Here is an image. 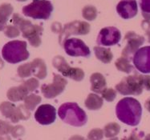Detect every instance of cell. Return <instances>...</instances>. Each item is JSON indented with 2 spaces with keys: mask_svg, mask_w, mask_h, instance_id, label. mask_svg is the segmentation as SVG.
<instances>
[{
  "mask_svg": "<svg viewBox=\"0 0 150 140\" xmlns=\"http://www.w3.org/2000/svg\"><path fill=\"white\" fill-rule=\"evenodd\" d=\"M23 83L28 88V91H35L39 87V85H40V82L38 81V79H36L35 78H31V79H28L27 81H25Z\"/></svg>",
  "mask_w": 150,
  "mask_h": 140,
  "instance_id": "obj_31",
  "label": "cell"
},
{
  "mask_svg": "<svg viewBox=\"0 0 150 140\" xmlns=\"http://www.w3.org/2000/svg\"><path fill=\"white\" fill-rule=\"evenodd\" d=\"M18 2H26V1H28V0H17Z\"/></svg>",
  "mask_w": 150,
  "mask_h": 140,
  "instance_id": "obj_44",
  "label": "cell"
},
{
  "mask_svg": "<svg viewBox=\"0 0 150 140\" xmlns=\"http://www.w3.org/2000/svg\"><path fill=\"white\" fill-rule=\"evenodd\" d=\"M118 119L129 126H137L142 115V107L139 101L133 98L126 97L119 101L116 107Z\"/></svg>",
  "mask_w": 150,
  "mask_h": 140,
  "instance_id": "obj_1",
  "label": "cell"
},
{
  "mask_svg": "<svg viewBox=\"0 0 150 140\" xmlns=\"http://www.w3.org/2000/svg\"><path fill=\"white\" fill-rule=\"evenodd\" d=\"M0 111L5 118L11 120L12 122H18L17 117V107L12 103L10 102H3L0 104Z\"/></svg>",
  "mask_w": 150,
  "mask_h": 140,
  "instance_id": "obj_18",
  "label": "cell"
},
{
  "mask_svg": "<svg viewBox=\"0 0 150 140\" xmlns=\"http://www.w3.org/2000/svg\"><path fill=\"white\" fill-rule=\"evenodd\" d=\"M120 131V127L118 123L111 122V123H108L104 127V134L105 137L114 138L119 134Z\"/></svg>",
  "mask_w": 150,
  "mask_h": 140,
  "instance_id": "obj_24",
  "label": "cell"
},
{
  "mask_svg": "<svg viewBox=\"0 0 150 140\" xmlns=\"http://www.w3.org/2000/svg\"><path fill=\"white\" fill-rule=\"evenodd\" d=\"M52 64L55 68L63 75L64 77L70 78L75 81L80 82L84 78V72L78 67H71L64 57L60 55L55 56L52 60Z\"/></svg>",
  "mask_w": 150,
  "mask_h": 140,
  "instance_id": "obj_8",
  "label": "cell"
},
{
  "mask_svg": "<svg viewBox=\"0 0 150 140\" xmlns=\"http://www.w3.org/2000/svg\"><path fill=\"white\" fill-rule=\"evenodd\" d=\"M18 76L23 79L34 76L40 79H43L47 76V66L45 62L41 58H35L33 61L28 63L23 64L18 67Z\"/></svg>",
  "mask_w": 150,
  "mask_h": 140,
  "instance_id": "obj_7",
  "label": "cell"
},
{
  "mask_svg": "<svg viewBox=\"0 0 150 140\" xmlns=\"http://www.w3.org/2000/svg\"><path fill=\"white\" fill-rule=\"evenodd\" d=\"M31 110H28L25 105H19L17 107V117L19 120H27L31 116Z\"/></svg>",
  "mask_w": 150,
  "mask_h": 140,
  "instance_id": "obj_27",
  "label": "cell"
},
{
  "mask_svg": "<svg viewBox=\"0 0 150 140\" xmlns=\"http://www.w3.org/2000/svg\"><path fill=\"white\" fill-rule=\"evenodd\" d=\"M37 122L42 125H50L56 119V110L50 104H43L38 107L35 113Z\"/></svg>",
  "mask_w": 150,
  "mask_h": 140,
  "instance_id": "obj_15",
  "label": "cell"
},
{
  "mask_svg": "<svg viewBox=\"0 0 150 140\" xmlns=\"http://www.w3.org/2000/svg\"><path fill=\"white\" fill-rule=\"evenodd\" d=\"M104 138V131L100 128H95L88 134V140H102Z\"/></svg>",
  "mask_w": 150,
  "mask_h": 140,
  "instance_id": "obj_29",
  "label": "cell"
},
{
  "mask_svg": "<svg viewBox=\"0 0 150 140\" xmlns=\"http://www.w3.org/2000/svg\"><path fill=\"white\" fill-rule=\"evenodd\" d=\"M101 94L104 99L108 102H112L117 97V91L112 88H105Z\"/></svg>",
  "mask_w": 150,
  "mask_h": 140,
  "instance_id": "obj_30",
  "label": "cell"
},
{
  "mask_svg": "<svg viewBox=\"0 0 150 140\" xmlns=\"http://www.w3.org/2000/svg\"><path fill=\"white\" fill-rule=\"evenodd\" d=\"M42 100V98L40 96L35 94H31L28 95L26 98L24 99V105L28 110H33L38 104Z\"/></svg>",
  "mask_w": 150,
  "mask_h": 140,
  "instance_id": "obj_25",
  "label": "cell"
},
{
  "mask_svg": "<svg viewBox=\"0 0 150 140\" xmlns=\"http://www.w3.org/2000/svg\"><path fill=\"white\" fill-rule=\"evenodd\" d=\"M140 5L143 13L150 14V0H141Z\"/></svg>",
  "mask_w": 150,
  "mask_h": 140,
  "instance_id": "obj_34",
  "label": "cell"
},
{
  "mask_svg": "<svg viewBox=\"0 0 150 140\" xmlns=\"http://www.w3.org/2000/svg\"><path fill=\"white\" fill-rule=\"evenodd\" d=\"M69 140H87L86 139H84L82 136H80V135H73L72 137H71L69 139Z\"/></svg>",
  "mask_w": 150,
  "mask_h": 140,
  "instance_id": "obj_38",
  "label": "cell"
},
{
  "mask_svg": "<svg viewBox=\"0 0 150 140\" xmlns=\"http://www.w3.org/2000/svg\"><path fill=\"white\" fill-rule=\"evenodd\" d=\"M11 135L14 138H18L23 135L25 133V130L23 126H16L15 127H13L12 131H11Z\"/></svg>",
  "mask_w": 150,
  "mask_h": 140,
  "instance_id": "obj_33",
  "label": "cell"
},
{
  "mask_svg": "<svg viewBox=\"0 0 150 140\" xmlns=\"http://www.w3.org/2000/svg\"><path fill=\"white\" fill-rule=\"evenodd\" d=\"M142 79H143L144 87H145L148 91H150V75H143Z\"/></svg>",
  "mask_w": 150,
  "mask_h": 140,
  "instance_id": "obj_36",
  "label": "cell"
},
{
  "mask_svg": "<svg viewBox=\"0 0 150 140\" xmlns=\"http://www.w3.org/2000/svg\"><path fill=\"white\" fill-rule=\"evenodd\" d=\"M2 56L5 61L12 64L27 60L29 58L27 43L19 40L6 43L2 49Z\"/></svg>",
  "mask_w": 150,
  "mask_h": 140,
  "instance_id": "obj_4",
  "label": "cell"
},
{
  "mask_svg": "<svg viewBox=\"0 0 150 140\" xmlns=\"http://www.w3.org/2000/svg\"><path fill=\"white\" fill-rule=\"evenodd\" d=\"M58 115L65 123L76 127H83L88 120L85 111L76 103L62 104L59 108Z\"/></svg>",
  "mask_w": 150,
  "mask_h": 140,
  "instance_id": "obj_3",
  "label": "cell"
},
{
  "mask_svg": "<svg viewBox=\"0 0 150 140\" xmlns=\"http://www.w3.org/2000/svg\"><path fill=\"white\" fill-rule=\"evenodd\" d=\"M142 76L133 75L124 78L116 85V90L123 95H140L144 89Z\"/></svg>",
  "mask_w": 150,
  "mask_h": 140,
  "instance_id": "obj_6",
  "label": "cell"
},
{
  "mask_svg": "<svg viewBox=\"0 0 150 140\" xmlns=\"http://www.w3.org/2000/svg\"><path fill=\"white\" fill-rule=\"evenodd\" d=\"M28 88L23 85V83L18 87H13L8 90L6 96L11 102H18L24 100L28 94Z\"/></svg>",
  "mask_w": 150,
  "mask_h": 140,
  "instance_id": "obj_17",
  "label": "cell"
},
{
  "mask_svg": "<svg viewBox=\"0 0 150 140\" xmlns=\"http://www.w3.org/2000/svg\"><path fill=\"white\" fill-rule=\"evenodd\" d=\"M121 39L120 31L117 27H108L103 28L97 37V43L103 46H113L119 43Z\"/></svg>",
  "mask_w": 150,
  "mask_h": 140,
  "instance_id": "obj_13",
  "label": "cell"
},
{
  "mask_svg": "<svg viewBox=\"0 0 150 140\" xmlns=\"http://www.w3.org/2000/svg\"><path fill=\"white\" fill-rule=\"evenodd\" d=\"M67 80L61 75L54 74V80L51 84H43L41 91L47 98H54L64 91L67 86Z\"/></svg>",
  "mask_w": 150,
  "mask_h": 140,
  "instance_id": "obj_12",
  "label": "cell"
},
{
  "mask_svg": "<svg viewBox=\"0 0 150 140\" xmlns=\"http://www.w3.org/2000/svg\"><path fill=\"white\" fill-rule=\"evenodd\" d=\"M144 106H145V108L147 109V110L149 112H150V98L147 99L146 102H145V104H144Z\"/></svg>",
  "mask_w": 150,
  "mask_h": 140,
  "instance_id": "obj_39",
  "label": "cell"
},
{
  "mask_svg": "<svg viewBox=\"0 0 150 140\" xmlns=\"http://www.w3.org/2000/svg\"><path fill=\"white\" fill-rule=\"evenodd\" d=\"M52 11L53 6L47 0H33L23 8V15L34 19H48Z\"/></svg>",
  "mask_w": 150,
  "mask_h": 140,
  "instance_id": "obj_5",
  "label": "cell"
},
{
  "mask_svg": "<svg viewBox=\"0 0 150 140\" xmlns=\"http://www.w3.org/2000/svg\"><path fill=\"white\" fill-rule=\"evenodd\" d=\"M115 65L120 71H122L125 73L129 74L132 72L133 70V67L130 63V60L124 56H121L120 58H118L115 63Z\"/></svg>",
  "mask_w": 150,
  "mask_h": 140,
  "instance_id": "obj_23",
  "label": "cell"
},
{
  "mask_svg": "<svg viewBox=\"0 0 150 140\" xmlns=\"http://www.w3.org/2000/svg\"><path fill=\"white\" fill-rule=\"evenodd\" d=\"M119 15L125 19H129L137 15V3L136 0H121L117 6Z\"/></svg>",
  "mask_w": 150,
  "mask_h": 140,
  "instance_id": "obj_16",
  "label": "cell"
},
{
  "mask_svg": "<svg viewBox=\"0 0 150 140\" xmlns=\"http://www.w3.org/2000/svg\"><path fill=\"white\" fill-rule=\"evenodd\" d=\"M108 140H119L117 138H112V139H110Z\"/></svg>",
  "mask_w": 150,
  "mask_h": 140,
  "instance_id": "obj_43",
  "label": "cell"
},
{
  "mask_svg": "<svg viewBox=\"0 0 150 140\" xmlns=\"http://www.w3.org/2000/svg\"><path fill=\"white\" fill-rule=\"evenodd\" d=\"M14 25L19 29L23 36L28 40L32 46L38 47L41 44V35L43 29L40 25H34L31 21L25 19L18 14H14L12 16Z\"/></svg>",
  "mask_w": 150,
  "mask_h": 140,
  "instance_id": "obj_2",
  "label": "cell"
},
{
  "mask_svg": "<svg viewBox=\"0 0 150 140\" xmlns=\"http://www.w3.org/2000/svg\"><path fill=\"white\" fill-rule=\"evenodd\" d=\"M144 140H150V134H147V135L145 136V138H144Z\"/></svg>",
  "mask_w": 150,
  "mask_h": 140,
  "instance_id": "obj_42",
  "label": "cell"
},
{
  "mask_svg": "<svg viewBox=\"0 0 150 140\" xmlns=\"http://www.w3.org/2000/svg\"><path fill=\"white\" fill-rule=\"evenodd\" d=\"M125 39L127 41L126 46L122 51V56L131 60L133 58L135 53L137 51L140 46L144 43V38L133 32L129 31L125 34Z\"/></svg>",
  "mask_w": 150,
  "mask_h": 140,
  "instance_id": "obj_11",
  "label": "cell"
},
{
  "mask_svg": "<svg viewBox=\"0 0 150 140\" xmlns=\"http://www.w3.org/2000/svg\"><path fill=\"white\" fill-rule=\"evenodd\" d=\"M13 127L9 122L0 120V135H7L11 132Z\"/></svg>",
  "mask_w": 150,
  "mask_h": 140,
  "instance_id": "obj_32",
  "label": "cell"
},
{
  "mask_svg": "<svg viewBox=\"0 0 150 140\" xmlns=\"http://www.w3.org/2000/svg\"><path fill=\"white\" fill-rule=\"evenodd\" d=\"M63 44L66 53L70 56L89 57L91 55V51L88 46L80 39H76V38L67 39V40H65Z\"/></svg>",
  "mask_w": 150,
  "mask_h": 140,
  "instance_id": "obj_9",
  "label": "cell"
},
{
  "mask_svg": "<svg viewBox=\"0 0 150 140\" xmlns=\"http://www.w3.org/2000/svg\"><path fill=\"white\" fill-rule=\"evenodd\" d=\"M0 140H11L9 136H6V135H0Z\"/></svg>",
  "mask_w": 150,
  "mask_h": 140,
  "instance_id": "obj_40",
  "label": "cell"
},
{
  "mask_svg": "<svg viewBox=\"0 0 150 140\" xmlns=\"http://www.w3.org/2000/svg\"><path fill=\"white\" fill-rule=\"evenodd\" d=\"M142 27H143L144 30H145V33H146V35L148 36L149 42L150 43V22L147 21V20H144V21L142 23Z\"/></svg>",
  "mask_w": 150,
  "mask_h": 140,
  "instance_id": "obj_35",
  "label": "cell"
},
{
  "mask_svg": "<svg viewBox=\"0 0 150 140\" xmlns=\"http://www.w3.org/2000/svg\"><path fill=\"white\" fill-rule=\"evenodd\" d=\"M91 82V89L92 91H94L96 94H101L104 89L106 88V79L104 76L100 73L92 74L90 78Z\"/></svg>",
  "mask_w": 150,
  "mask_h": 140,
  "instance_id": "obj_19",
  "label": "cell"
},
{
  "mask_svg": "<svg viewBox=\"0 0 150 140\" xmlns=\"http://www.w3.org/2000/svg\"><path fill=\"white\" fill-rule=\"evenodd\" d=\"M90 25L88 23L83 21H74L69 23L64 26L59 35V43L63 44L64 40H67L71 34L76 35H83L89 33Z\"/></svg>",
  "mask_w": 150,
  "mask_h": 140,
  "instance_id": "obj_10",
  "label": "cell"
},
{
  "mask_svg": "<svg viewBox=\"0 0 150 140\" xmlns=\"http://www.w3.org/2000/svg\"><path fill=\"white\" fill-rule=\"evenodd\" d=\"M121 140H141V139L139 138V136H138L137 133L132 132V134H130L129 137L124 138V139H122Z\"/></svg>",
  "mask_w": 150,
  "mask_h": 140,
  "instance_id": "obj_37",
  "label": "cell"
},
{
  "mask_svg": "<svg viewBox=\"0 0 150 140\" xmlns=\"http://www.w3.org/2000/svg\"><path fill=\"white\" fill-rule=\"evenodd\" d=\"M3 31H4L5 35L8 37V38H16V37H18L20 34L19 29L17 27H16L15 25L14 26H12V25L6 26Z\"/></svg>",
  "mask_w": 150,
  "mask_h": 140,
  "instance_id": "obj_28",
  "label": "cell"
},
{
  "mask_svg": "<svg viewBox=\"0 0 150 140\" xmlns=\"http://www.w3.org/2000/svg\"><path fill=\"white\" fill-rule=\"evenodd\" d=\"M3 66H4V63H3V61L2 60V58H1V57H0V69H1V68H3Z\"/></svg>",
  "mask_w": 150,
  "mask_h": 140,
  "instance_id": "obj_41",
  "label": "cell"
},
{
  "mask_svg": "<svg viewBox=\"0 0 150 140\" xmlns=\"http://www.w3.org/2000/svg\"><path fill=\"white\" fill-rule=\"evenodd\" d=\"M103 98L97 94H89L88 98L85 100V106L88 110H96L100 109L103 106Z\"/></svg>",
  "mask_w": 150,
  "mask_h": 140,
  "instance_id": "obj_22",
  "label": "cell"
},
{
  "mask_svg": "<svg viewBox=\"0 0 150 140\" xmlns=\"http://www.w3.org/2000/svg\"><path fill=\"white\" fill-rule=\"evenodd\" d=\"M132 62L135 67L142 73H150V46L139 49L135 53Z\"/></svg>",
  "mask_w": 150,
  "mask_h": 140,
  "instance_id": "obj_14",
  "label": "cell"
},
{
  "mask_svg": "<svg viewBox=\"0 0 150 140\" xmlns=\"http://www.w3.org/2000/svg\"><path fill=\"white\" fill-rule=\"evenodd\" d=\"M13 12V7L10 3H3L0 5V31L6 27V23Z\"/></svg>",
  "mask_w": 150,
  "mask_h": 140,
  "instance_id": "obj_20",
  "label": "cell"
},
{
  "mask_svg": "<svg viewBox=\"0 0 150 140\" xmlns=\"http://www.w3.org/2000/svg\"><path fill=\"white\" fill-rule=\"evenodd\" d=\"M83 17L87 20L92 21L94 20L97 16V10L96 9L95 6H86L83 8L82 11Z\"/></svg>",
  "mask_w": 150,
  "mask_h": 140,
  "instance_id": "obj_26",
  "label": "cell"
},
{
  "mask_svg": "<svg viewBox=\"0 0 150 140\" xmlns=\"http://www.w3.org/2000/svg\"><path fill=\"white\" fill-rule=\"evenodd\" d=\"M94 52L96 58L104 63H109L113 58V55L110 49L104 48L102 46H95Z\"/></svg>",
  "mask_w": 150,
  "mask_h": 140,
  "instance_id": "obj_21",
  "label": "cell"
}]
</instances>
